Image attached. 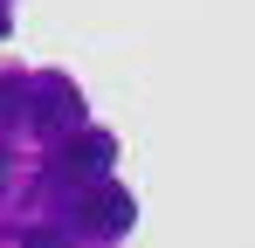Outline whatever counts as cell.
I'll return each instance as SVG.
<instances>
[{
  "mask_svg": "<svg viewBox=\"0 0 255 248\" xmlns=\"http://www.w3.org/2000/svg\"><path fill=\"white\" fill-rule=\"evenodd\" d=\"M21 111L42 124V131H69V124L83 118V97L62 76H35V83H21Z\"/></svg>",
  "mask_w": 255,
  "mask_h": 248,
  "instance_id": "cell-2",
  "label": "cell"
},
{
  "mask_svg": "<svg viewBox=\"0 0 255 248\" xmlns=\"http://www.w3.org/2000/svg\"><path fill=\"white\" fill-rule=\"evenodd\" d=\"M131 221H138V200H131L125 186H111V179L76 186V228H90V235H125Z\"/></svg>",
  "mask_w": 255,
  "mask_h": 248,
  "instance_id": "cell-1",
  "label": "cell"
},
{
  "mask_svg": "<svg viewBox=\"0 0 255 248\" xmlns=\"http://www.w3.org/2000/svg\"><path fill=\"white\" fill-rule=\"evenodd\" d=\"M111 159H118V138H104V131H83V138H69V145H62V159H55V179H76V186H90V179H104V172H111Z\"/></svg>",
  "mask_w": 255,
  "mask_h": 248,
  "instance_id": "cell-3",
  "label": "cell"
},
{
  "mask_svg": "<svg viewBox=\"0 0 255 248\" xmlns=\"http://www.w3.org/2000/svg\"><path fill=\"white\" fill-rule=\"evenodd\" d=\"M21 248H69V242H62V235H28Z\"/></svg>",
  "mask_w": 255,
  "mask_h": 248,
  "instance_id": "cell-5",
  "label": "cell"
},
{
  "mask_svg": "<svg viewBox=\"0 0 255 248\" xmlns=\"http://www.w3.org/2000/svg\"><path fill=\"white\" fill-rule=\"evenodd\" d=\"M21 118V83H0V131Z\"/></svg>",
  "mask_w": 255,
  "mask_h": 248,
  "instance_id": "cell-4",
  "label": "cell"
},
{
  "mask_svg": "<svg viewBox=\"0 0 255 248\" xmlns=\"http://www.w3.org/2000/svg\"><path fill=\"white\" fill-rule=\"evenodd\" d=\"M0 186H7V152H0Z\"/></svg>",
  "mask_w": 255,
  "mask_h": 248,
  "instance_id": "cell-6",
  "label": "cell"
},
{
  "mask_svg": "<svg viewBox=\"0 0 255 248\" xmlns=\"http://www.w3.org/2000/svg\"><path fill=\"white\" fill-rule=\"evenodd\" d=\"M0 28H7V21H0Z\"/></svg>",
  "mask_w": 255,
  "mask_h": 248,
  "instance_id": "cell-7",
  "label": "cell"
}]
</instances>
